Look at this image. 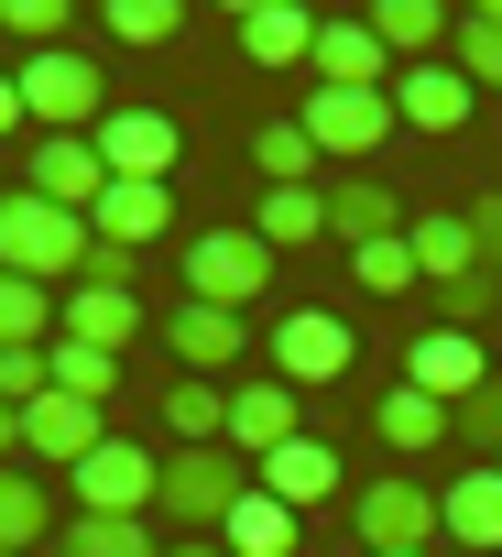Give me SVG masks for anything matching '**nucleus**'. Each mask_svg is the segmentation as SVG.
I'll list each match as a JSON object with an SVG mask.
<instances>
[{
	"instance_id": "nucleus-45",
	"label": "nucleus",
	"mask_w": 502,
	"mask_h": 557,
	"mask_svg": "<svg viewBox=\"0 0 502 557\" xmlns=\"http://www.w3.org/2000/svg\"><path fill=\"white\" fill-rule=\"evenodd\" d=\"M491 470H502V459H491Z\"/></svg>"
},
{
	"instance_id": "nucleus-10",
	"label": "nucleus",
	"mask_w": 502,
	"mask_h": 557,
	"mask_svg": "<svg viewBox=\"0 0 502 557\" xmlns=\"http://www.w3.org/2000/svg\"><path fill=\"white\" fill-rule=\"evenodd\" d=\"M99 448H110L99 405H77V394H45V405H23V459H34V470H66V481H77Z\"/></svg>"
},
{
	"instance_id": "nucleus-41",
	"label": "nucleus",
	"mask_w": 502,
	"mask_h": 557,
	"mask_svg": "<svg viewBox=\"0 0 502 557\" xmlns=\"http://www.w3.org/2000/svg\"><path fill=\"white\" fill-rule=\"evenodd\" d=\"M469 219V251H480V273L502 285V197H480V208H459Z\"/></svg>"
},
{
	"instance_id": "nucleus-44",
	"label": "nucleus",
	"mask_w": 502,
	"mask_h": 557,
	"mask_svg": "<svg viewBox=\"0 0 502 557\" xmlns=\"http://www.w3.org/2000/svg\"><path fill=\"white\" fill-rule=\"evenodd\" d=\"M0 132H23V88L12 77H0Z\"/></svg>"
},
{
	"instance_id": "nucleus-18",
	"label": "nucleus",
	"mask_w": 502,
	"mask_h": 557,
	"mask_svg": "<svg viewBox=\"0 0 502 557\" xmlns=\"http://www.w3.org/2000/svg\"><path fill=\"white\" fill-rule=\"evenodd\" d=\"M23 186H34V197H55V208H77V219H88V208H99V197H110V164H99V143H77V132H55V143H45V153H34V175H23Z\"/></svg>"
},
{
	"instance_id": "nucleus-2",
	"label": "nucleus",
	"mask_w": 502,
	"mask_h": 557,
	"mask_svg": "<svg viewBox=\"0 0 502 557\" xmlns=\"http://www.w3.org/2000/svg\"><path fill=\"white\" fill-rule=\"evenodd\" d=\"M12 88H23V121H45V143H55V132H77V143H88V132L110 121L99 66H88V55H66V45H55V55H23V66H12Z\"/></svg>"
},
{
	"instance_id": "nucleus-29",
	"label": "nucleus",
	"mask_w": 502,
	"mask_h": 557,
	"mask_svg": "<svg viewBox=\"0 0 502 557\" xmlns=\"http://www.w3.org/2000/svg\"><path fill=\"white\" fill-rule=\"evenodd\" d=\"M45 524H55V513H45V481H34V470H0V557H34Z\"/></svg>"
},
{
	"instance_id": "nucleus-9",
	"label": "nucleus",
	"mask_w": 502,
	"mask_h": 557,
	"mask_svg": "<svg viewBox=\"0 0 502 557\" xmlns=\"http://www.w3.org/2000/svg\"><path fill=\"white\" fill-rule=\"evenodd\" d=\"M88 143H99L110 175H142V186H175V153H186V132H175L164 110H121V99H110V121H99Z\"/></svg>"
},
{
	"instance_id": "nucleus-17",
	"label": "nucleus",
	"mask_w": 502,
	"mask_h": 557,
	"mask_svg": "<svg viewBox=\"0 0 502 557\" xmlns=\"http://www.w3.org/2000/svg\"><path fill=\"white\" fill-rule=\"evenodd\" d=\"M240 55L251 66H306L317 55V12L306 0H240Z\"/></svg>"
},
{
	"instance_id": "nucleus-3",
	"label": "nucleus",
	"mask_w": 502,
	"mask_h": 557,
	"mask_svg": "<svg viewBox=\"0 0 502 557\" xmlns=\"http://www.w3.org/2000/svg\"><path fill=\"white\" fill-rule=\"evenodd\" d=\"M274 285V240L263 230H197L186 240V307H251V296H263Z\"/></svg>"
},
{
	"instance_id": "nucleus-8",
	"label": "nucleus",
	"mask_w": 502,
	"mask_h": 557,
	"mask_svg": "<svg viewBox=\"0 0 502 557\" xmlns=\"http://www.w3.org/2000/svg\"><path fill=\"white\" fill-rule=\"evenodd\" d=\"M469 110H480V88H469L448 55H426V66H393V121H404V132L448 143V132H469Z\"/></svg>"
},
{
	"instance_id": "nucleus-6",
	"label": "nucleus",
	"mask_w": 502,
	"mask_h": 557,
	"mask_svg": "<svg viewBox=\"0 0 502 557\" xmlns=\"http://www.w3.org/2000/svg\"><path fill=\"white\" fill-rule=\"evenodd\" d=\"M55 339H88V350H131L142 339V285H121V273H77V285L55 296Z\"/></svg>"
},
{
	"instance_id": "nucleus-15",
	"label": "nucleus",
	"mask_w": 502,
	"mask_h": 557,
	"mask_svg": "<svg viewBox=\"0 0 502 557\" xmlns=\"http://www.w3.org/2000/svg\"><path fill=\"white\" fill-rule=\"evenodd\" d=\"M88 230H99L110 251H142V240H164V230H175V186H142V175H110V197L88 208Z\"/></svg>"
},
{
	"instance_id": "nucleus-19",
	"label": "nucleus",
	"mask_w": 502,
	"mask_h": 557,
	"mask_svg": "<svg viewBox=\"0 0 502 557\" xmlns=\"http://www.w3.org/2000/svg\"><path fill=\"white\" fill-rule=\"evenodd\" d=\"M437 535H459L469 557H502V470H491V459L437 492Z\"/></svg>"
},
{
	"instance_id": "nucleus-16",
	"label": "nucleus",
	"mask_w": 502,
	"mask_h": 557,
	"mask_svg": "<svg viewBox=\"0 0 502 557\" xmlns=\"http://www.w3.org/2000/svg\"><path fill=\"white\" fill-rule=\"evenodd\" d=\"M164 350L186 361V383H218V372L251 350V329H240L229 307H175V318H164Z\"/></svg>"
},
{
	"instance_id": "nucleus-34",
	"label": "nucleus",
	"mask_w": 502,
	"mask_h": 557,
	"mask_svg": "<svg viewBox=\"0 0 502 557\" xmlns=\"http://www.w3.org/2000/svg\"><path fill=\"white\" fill-rule=\"evenodd\" d=\"M448 45H459L448 66H459L469 88H502V12H459V34H448Z\"/></svg>"
},
{
	"instance_id": "nucleus-4",
	"label": "nucleus",
	"mask_w": 502,
	"mask_h": 557,
	"mask_svg": "<svg viewBox=\"0 0 502 557\" xmlns=\"http://www.w3.org/2000/svg\"><path fill=\"white\" fill-rule=\"evenodd\" d=\"M240 492H251V470H240L229 448H175V459H164V492H153V513H164V524H186V535H218Z\"/></svg>"
},
{
	"instance_id": "nucleus-27",
	"label": "nucleus",
	"mask_w": 502,
	"mask_h": 557,
	"mask_svg": "<svg viewBox=\"0 0 502 557\" xmlns=\"http://www.w3.org/2000/svg\"><path fill=\"white\" fill-rule=\"evenodd\" d=\"M110 383H121V361H110V350H88V339H55V350H45V394L110 405Z\"/></svg>"
},
{
	"instance_id": "nucleus-42",
	"label": "nucleus",
	"mask_w": 502,
	"mask_h": 557,
	"mask_svg": "<svg viewBox=\"0 0 502 557\" xmlns=\"http://www.w3.org/2000/svg\"><path fill=\"white\" fill-rule=\"evenodd\" d=\"M12 459H23V416H12V405H0V470H12Z\"/></svg>"
},
{
	"instance_id": "nucleus-39",
	"label": "nucleus",
	"mask_w": 502,
	"mask_h": 557,
	"mask_svg": "<svg viewBox=\"0 0 502 557\" xmlns=\"http://www.w3.org/2000/svg\"><path fill=\"white\" fill-rule=\"evenodd\" d=\"M45 350H55V339H45ZM45 350H0V405H12V416L45 405Z\"/></svg>"
},
{
	"instance_id": "nucleus-40",
	"label": "nucleus",
	"mask_w": 502,
	"mask_h": 557,
	"mask_svg": "<svg viewBox=\"0 0 502 557\" xmlns=\"http://www.w3.org/2000/svg\"><path fill=\"white\" fill-rule=\"evenodd\" d=\"M491 273H459V285H437V329H469V318H491Z\"/></svg>"
},
{
	"instance_id": "nucleus-23",
	"label": "nucleus",
	"mask_w": 502,
	"mask_h": 557,
	"mask_svg": "<svg viewBox=\"0 0 502 557\" xmlns=\"http://www.w3.org/2000/svg\"><path fill=\"white\" fill-rule=\"evenodd\" d=\"M328 230H339L350 251H372V240H404V219H393V186H382V175H339V186H328Z\"/></svg>"
},
{
	"instance_id": "nucleus-24",
	"label": "nucleus",
	"mask_w": 502,
	"mask_h": 557,
	"mask_svg": "<svg viewBox=\"0 0 502 557\" xmlns=\"http://www.w3.org/2000/svg\"><path fill=\"white\" fill-rule=\"evenodd\" d=\"M55 557H164V535L142 513H66L55 524Z\"/></svg>"
},
{
	"instance_id": "nucleus-37",
	"label": "nucleus",
	"mask_w": 502,
	"mask_h": 557,
	"mask_svg": "<svg viewBox=\"0 0 502 557\" xmlns=\"http://www.w3.org/2000/svg\"><path fill=\"white\" fill-rule=\"evenodd\" d=\"M350 285H361V296H404V285H426V273H415L404 240H372V251H350Z\"/></svg>"
},
{
	"instance_id": "nucleus-12",
	"label": "nucleus",
	"mask_w": 502,
	"mask_h": 557,
	"mask_svg": "<svg viewBox=\"0 0 502 557\" xmlns=\"http://www.w3.org/2000/svg\"><path fill=\"white\" fill-rule=\"evenodd\" d=\"M404 383H415L426 405H448V416H459V405L491 383V361H480V339H469V329H426V339L404 350Z\"/></svg>"
},
{
	"instance_id": "nucleus-43",
	"label": "nucleus",
	"mask_w": 502,
	"mask_h": 557,
	"mask_svg": "<svg viewBox=\"0 0 502 557\" xmlns=\"http://www.w3.org/2000/svg\"><path fill=\"white\" fill-rule=\"evenodd\" d=\"M164 557H229V546H218V535H175Z\"/></svg>"
},
{
	"instance_id": "nucleus-38",
	"label": "nucleus",
	"mask_w": 502,
	"mask_h": 557,
	"mask_svg": "<svg viewBox=\"0 0 502 557\" xmlns=\"http://www.w3.org/2000/svg\"><path fill=\"white\" fill-rule=\"evenodd\" d=\"M448 437H469L480 459H502V372H491V383H480V394H469V405L448 416Z\"/></svg>"
},
{
	"instance_id": "nucleus-14",
	"label": "nucleus",
	"mask_w": 502,
	"mask_h": 557,
	"mask_svg": "<svg viewBox=\"0 0 502 557\" xmlns=\"http://www.w3.org/2000/svg\"><path fill=\"white\" fill-rule=\"evenodd\" d=\"M296 437V383H229V459H251V470H263L274 448Z\"/></svg>"
},
{
	"instance_id": "nucleus-31",
	"label": "nucleus",
	"mask_w": 502,
	"mask_h": 557,
	"mask_svg": "<svg viewBox=\"0 0 502 557\" xmlns=\"http://www.w3.org/2000/svg\"><path fill=\"white\" fill-rule=\"evenodd\" d=\"M55 339V296L23 285V273H0V350H45Z\"/></svg>"
},
{
	"instance_id": "nucleus-5",
	"label": "nucleus",
	"mask_w": 502,
	"mask_h": 557,
	"mask_svg": "<svg viewBox=\"0 0 502 557\" xmlns=\"http://www.w3.org/2000/svg\"><path fill=\"white\" fill-rule=\"evenodd\" d=\"M350 524H361V557H437V492H415V481L350 492Z\"/></svg>"
},
{
	"instance_id": "nucleus-28",
	"label": "nucleus",
	"mask_w": 502,
	"mask_h": 557,
	"mask_svg": "<svg viewBox=\"0 0 502 557\" xmlns=\"http://www.w3.org/2000/svg\"><path fill=\"white\" fill-rule=\"evenodd\" d=\"M372 437H382V448H437V437H448V405H426L415 383H393V394L372 405Z\"/></svg>"
},
{
	"instance_id": "nucleus-33",
	"label": "nucleus",
	"mask_w": 502,
	"mask_h": 557,
	"mask_svg": "<svg viewBox=\"0 0 502 557\" xmlns=\"http://www.w3.org/2000/svg\"><path fill=\"white\" fill-rule=\"evenodd\" d=\"M164 426H175L186 448H218V437H229V394H218V383H175V394H164Z\"/></svg>"
},
{
	"instance_id": "nucleus-26",
	"label": "nucleus",
	"mask_w": 502,
	"mask_h": 557,
	"mask_svg": "<svg viewBox=\"0 0 502 557\" xmlns=\"http://www.w3.org/2000/svg\"><path fill=\"white\" fill-rule=\"evenodd\" d=\"M372 34H382V55H393V66H426L459 23L437 12V0H382V12H372Z\"/></svg>"
},
{
	"instance_id": "nucleus-32",
	"label": "nucleus",
	"mask_w": 502,
	"mask_h": 557,
	"mask_svg": "<svg viewBox=\"0 0 502 557\" xmlns=\"http://www.w3.org/2000/svg\"><path fill=\"white\" fill-rule=\"evenodd\" d=\"M251 164H263V186H306V175H317L306 121H263V132H251Z\"/></svg>"
},
{
	"instance_id": "nucleus-13",
	"label": "nucleus",
	"mask_w": 502,
	"mask_h": 557,
	"mask_svg": "<svg viewBox=\"0 0 502 557\" xmlns=\"http://www.w3.org/2000/svg\"><path fill=\"white\" fill-rule=\"evenodd\" d=\"M153 492H164V459L131 448V437H110V448L77 470V513H153Z\"/></svg>"
},
{
	"instance_id": "nucleus-20",
	"label": "nucleus",
	"mask_w": 502,
	"mask_h": 557,
	"mask_svg": "<svg viewBox=\"0 0 502 557\" xmlns=\"http://www.w3.org/2000/svg\"><path fill=\"white\" fill-rule=\"evenodd\" d=\"M263 492H274L285 513H317V503L339 492V448H328V437H285V448L263 459Z\"/></svg>"
},
{
	"instance_id": "nucleus-25",
	"label": "nucleus",
	"mask_w": 502,
	"mask_h": 557,
	"mask_svg": "<svg viewBox=\"0 0 502 557\" xmlns=\"http://www.w3.org/2000/svg\"><path fill=\"white\" fill-rule=\"evenodd\" d=\"M404 251H415V273H426V285H459V273H480V251H469V219H459V208L404 219Z\"/></svg>"
},
{
	"instance_id": "nucleus-11",
	"label": "nucleus",
	"mask_w": 502,
	"mask_h": 557,
	"mask_svg": "<svg viewBox=\"0 0 502 557\" xmlns=\"http://www.w3.org/2000/svg\"><path fill=\"white\" fill-rule=\"evenodd\" d=\"M306 143L317 153H372L382 132H393V88H306Z\"/></svg>"
},
{
	"instance_id": "nucleus-7",
	"label": "nucleus",
	"mask_w": 502,
	"mask_h": 557,
	"mask_svg": "<svg viewBox=\"0 0 502 557\" xmlns=\"http://www.w3.org/2000/svg\"><path fill=\"white\" fill-rule=\"evenodd\" d=\"M274 383H296V394H317V383H339L350 361H361V339H350V318H328V307H296L274 339Z\"/></svg>"
},
{
	"instance_id": "nucleus-21",
	"label": "nucleus",
	"mask_w": 502,
	"mask_h": 557,
	"mask_svg": "<svg viewBox=\"0 0 502 557\" xmlns=\"http://www.w3.org/2000/svg\"><path fill=\"white\" fill-rule=\"evenodd\" d=\"M296 524H306V513H285V503H274L263 481H251V492L229 503V524H218V546H229V557H306V535H296Z\"/></svg>"
},
{
	"instance_id": "nucleus-1",
	"label": "nucleus",
	"mask_w": 502,
	"mask_h": 557,
	"mask_svg": "<svg viewBox=\"0 0 502 557\" xmlns=\"http://www.w3.org/2000/svg\"><path fill=\"white\" fill-rule=\"evenodd\" d=\"M88 251H99V230H88L77 208H55V197H34V186H0V273L66 296L77 273H88Z\"/></svg>"
},
{
	"instance_id": "nucleus-36",
	"label": "nucleus",
	"mask_w": 502,
	"mask_h": 557,
	"mask_svg": "<svg viewBox=\"0 0 502 557\" xmlns=\"http://www.w3.org/2000/svg\"><path fill=\"white\" fill-rule=\"evenodd\" d=\"M0 34H12L23 55H55L66 45V0H0Z\"/></svg>"
},
{
	"instance_id": "nucleus-35",
	"label": "nucleus",
	"mask_w": 502,
	"mask_h": 557,
	"mask_svg": "<svg viewBox=\"0 0 502 557\" xmlns=\"http://www.w3.org/2000/svg\"><path fill=\"white\" fill-rule=\"evenodd\" d=\"M186 0H110V45H175Z\"/></svg>"
},
{
	"instance_id": "nucleus-22",
	"label": "nucleus",
	"mask_w": 502,
	"mask_h": 557,
	"mask_svg": "<svg viewBox=\"0 0 502 557\" xmlns=\"http://www.w3.org/2000/svg\"><path fill=\"white\" fill-rule=\"evenodd\" d=\"M382 66H393V55H382L372 23H317V55H306L317 88H382Z\"/></svg>"
},
{
	"instance_id": "nucleus-30",
	"label": "nucleus",
	"mask_w": 502,
	"mask_h": 557,
	"mask_svg": "<svg viewBox=\"0 0 502 557\" xmlns=\"http://www.w3.org/2000/svg\"><path fill=\"white\" fill-rule=\"evenodd\" d=\"M251 230H263L274 251H296V240L328 230V197H317V186H263V219H251Z\"/></svg>"
}]
</instances>
